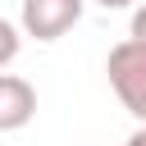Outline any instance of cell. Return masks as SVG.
Listing matches in <instances>:
<instances>
[{
	"instance_id": "cell-6",
	"label": "cell",
	"mask_w": 146,
	"mask_h": 146,
	"mask_svg": "<svg viewBox=\"0 0 146 146\" xmlns=\"http://www.w3.org/2000/svg\"><path fill=\"white\" fill-rule=\"evenodd\" d=\"M91 5H100V9H128V5H137V0H91Z\"/></svg>"
},
{
	"instance_id": "cell-3",
	"label": "cell",
	"mask_w": 146,
	"mask_h": 146,
	"mask_svg": "<svg viewBox=\"0 0 146 146\" xmlns=\"http://www.w3.org/2000/svg\"><path fill=\"white\" fill-rule=\"evenodd\" d=\"M36 119V87L18 73H0V132H18Z\"/></svg>"
},
{
	"instance_id": "cell-2",
	"label": "cell",
	"mask_w": 146,
	"mask_h": 146,
	"mask_svg": "<svg viewBox=\"0 0 146 146\" xmlns=\"http://www.w3.org/2000/svg\"><path fill=\"white\" fill-rule=\"evenodd\" d=\"M87 0H23V14H18V27L23 36H36V41H59L64 32L78 27Z\"/></svg>"
},
{
	"instance_id": "cell-1",
	"label": "cell",
	"mask_w": 146,
	"mask_h": 146,
	"mask_svg": "<svg viewBox=\"0 0 146 146\" xmlns=\"http://www.w3.org/2000/svg\"><path fill=\"white\" fill-rule=\"evenodd\" d=\"M105 73H110V87H114L119 105L137 123H146V50L137 41H119L105 59Z\"/></svg>"
},
{
	"instance_id": "cell-7",
	"label": "cell",
	"mask_w": 146,
	"mask_h": 146,
	"mask_svg": "<svg viewBox=\"0 0 146 146\" xmlns=\"http://www.w3.org/2000/svg\"><path fill=\"white\" fill-rule=\"evenodd\" d=\"M123 146H146V123H141V128H137V132H132V137H128Z\"/></svg>"
},
{
	"instance_id": "cell-5",
	"label": "cell",
	"mask_w": 146,
	"mask_h": 146,
	"mask_svg": "<svg viewBox=\"0 0 146 146\" xmlns=\"http://www.w3.org/2000/svg\"><path fill=\"white\" fill-rule=\"evenodd\" d=\"M128 41H137V46L146 50V5H137V9H132V27H128Z\"/></svg>"
},
{
	"instance_id": "cell-4",
	"label": "cell",
	"mask_w": 146,
	"mask_h": 146,
	"mask_svg": "<svg viewBox=\"0 0 146 146\" xmlns=\"http://www.w3.org/2000/svg\"><path fill=\"white\" fill-rule=\"evenodd\" d=\"M18 50H23V27H14L9 18H0V68H5V64H14V59H18Z\"/></svg>"
}]
</instances>
